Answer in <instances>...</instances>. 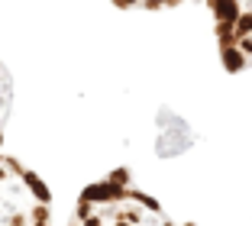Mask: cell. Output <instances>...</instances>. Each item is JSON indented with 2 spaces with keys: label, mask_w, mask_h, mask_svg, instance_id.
<instances>
[{
  "label": "cell",
  "mask_w": 252,
  "mask_h": 226,
  "mask_svg": "<svg viewBox=\"0 0 252 226\" xmlns=\"http://www.w3.org/2000/svg\"><path fill=\"white\" fill-rule=\"evenodd\" d=\"M68 226H194V223L171 220L129 178V171L117 168L107 178L81 191Z\"/></svg>",
  "instance_id": "6da1fadb"
},
{
  "label": "cell",
  "mask_w": 252,
  "mask_h": 226,
  "mask_svg": "<svg viewBox=\"0 0 252 226\" xmlns=\"http://www.w3.org/2000/svg\"><path fill=\"white\" fill-rule=\"evenodd\" d=\"M0 226H52L49 188L10 155H0Z\"/></svg>",
  "instance_id": "7a4b0ae2"
},
{
  "label": "cell",
  "mask_w": 252,
  "mask_h": 226,
  "mask_svg": "<svg viewBox=\"0 0 252 226\" xmlns=\"http://www.w3.org/2000/svg\"><path fill=\"white\" fill-rule=\"evenodd\" d=\"M220 59L230 71L252 68V0H207Z\"/></svg>",
  "instance_id": "3957f363"
},
{
  "label": "cell",
  "mask_w": 252,
  "mask_h": 226,
  "mask_svg": "<svg viewBox=\"0 0 252 226\" xmlns=\"http://www.w3.org/2000/svg\"><path fill=\"white\" fill-rule=\"evenodd\" d=\"M10 107H13V78L0 65V142H3V129H7L10 120Z\"/></svg>",
  "instance_id": "277c9868"
},
{
  "label": "cell",
  "mask_w": 252,
  "mask_h": 226,
  "mask_svg": "<svg viewBox=\"0 0 252 226\" xmlns=\"http://www.w3.org/2000/svg\"><path fill=\"white\" fill-rule=\"evenodd\" d=\"M123 10H171L178 7L181 0H113Z\"/></svg>",
  "instance_id": "5b68a950"
}]
</instances>
